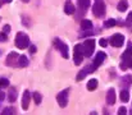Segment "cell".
<instances>
[{
    "mask_svg": "<svg viewBox=\"0 0 132 115\" xmlns=\"http://www.w3.org/2000/svg\"><path fill=\"white\" fill-rule=\"evenodd\" d=\"M56 101H58V104H59L60 108H65L68 105V90H64L60 93H58Z\"/></svg>",
    "mask_w": 132,
    "mask_h": 115,
    "instance_id": "cell-6",
    "label": "cell"
},
{
    "mask_svg": "<svg viewBox=\"0 0 132 115\" xmlns=\"http://www.w3.org/2000/svg\"><path fill=\"white\" fill-rule=\"evenodd\" d=\"M82 47H84V54L85 56L90 58L95 50V40H87L85 41V43H82Z\"/></svg>",
    "mask_w": 132,
    "mask_h": 115,
    "instance_id": "cell-5",
    "label": "cell"
},
{
    "mask_svg": "<svg viewBox=\"0 0 132 115\" xmlns=\"http://www.w3.org/2000/svg\"><path fill=\"white\" fill-rule=\"evenodd\" d=\"M118 114H119V115L127 114V110H126V108H125V106H122V108H119V109H118Z\"/></svg>",
    "mask_w": 132,
    "mask_h": 115,
    "instance_id": "cell-26",
    "label": "cell"
},
{
    "mask_svg": "<svg viewBox=\"0 0 132 115\" xmlns=\"http://www.w3.org/2000/svg\"><path fill=\"white\" fill-rule=\"evenodd\" d=\"M127 8H128V3H127V0H121V1L118 3V5H117V9H118L119 12H126Z\"/></svg>",
    "mask_w": 132,
    "mask_h": 115,
    "instance_id": "cell-17",
    "label": "cell"
},
{
    "mask_svg": "<svg viewBox=\"0 0 132 115\" xmlns=\"http://www.w3.org/2000/svg\"><path fill=\"white\" fill-rule=\"evenodd\" d=\"M4 97H5L4 92H3V91H0V101H3V100H4Z\"/></svg>",
    "mask_w": 132,
    "mask_h": 115,
    "instance_id": "cell-29",
    "label": "cell"
},
{
    "mask_svg": "<svg viewBox=\"0 0 132 115\" xmlns=\"http://www.w3.org/2000/svg\"><path fill=\"white\" fill-rule=\"evenodd\" d=\"M90 6V0H78V8L81 9V12H86Z\"/></svg>",
    "mask_w": 132,
    "mask_h": 115,
    "instance_id": "cell-13",
    "label": "cell"
},
{
    "mask_svg": "<svg viewBox=\"0 0 132 115\" xmlns=\"http://www.w3.org/2000/svg\"><path fill=\"white\" fill-rule=\"evenodd\" d=\"M9 30H10V27H9V26H8V24H6V26H5V27H4V32H5V33H6V32H9Z\"/></svg>",
    "mask_w": 132,
    "mask_h": 115,
    "instance_id": "cell-30",
    "label": "cell"
},
{
    "mask_svg": "<svg viewBox=\"0 0 132 115\" xmlns=\"http://www.w3.org/2000/svg\"><path fill=\"white\" fill-rule=\"evenodd\" d=\"M8 100H9L10 102H14V101L17 100V90H15V88H10V90H9Z\"/></svg>",
    "mask_w": 132,
    "mask_h": 115,
    "instance_id": "cell-16",
    "label": "cell"
},
{
    "mask_svg": "<svg viewBox=\"0 0 132 115\" xmlns=\"http://www.w3.org/2000/svg\"><path fill=\"white\" fill-rule=\"evenodd\" d=\"M14 113H15V110L13 108H8V109L3 110V114H14Z\"/></svg>",
    "mask_w": 132,
    "mask_h": 115,
    "instance_id": "cell-23",
    "label": "cell"
},
{
    "mask_svg": "<svg viewBox=\"0 0 132 115\" xmlns=\"http://www.w3.org/2000/svg\"><path fill=\"white\" fill-rule=\"evenodd\" d=\"M81 28L84 31H87V30H92V22L90 19H84L81 22Z\"/></svg>",
    "mask_w": 132,
    "mask_h": 115,
    "instance_id": "cell-15",
    "label": "cell"
},
{
    "mask_svg": "<svg viewBox=\"0 0 132 115\" xmlns=\"http://www.w3.org/2000/svg\"><path fill=\"white\" fill-rule=\"evenodd\" d=\"M131 21H132V13H130V15H128V18H127V23H128V26H130Z\"/></svg>",
    "mask_w": 132,
    "mask_h": 115,
    "instance_id": "cell-28",
    "label": "cell"
},
{
    "mask_svg": "<svg viewBox=\"0 0 132 115\" xmlns=\"http://www.w3.org/2000/svg\"><path fill=\"white\" fill-rule=\"evenodd\" d=\"M99 45L103 46V47H105V46H108V41H106L105 38H100V40H99Z\"/></svg>",
    "mask_w": 132,
    "mask_h": 115,
    "instance_id": "cell-24",
    "label": "cell"
},
{
    "mask_svg": "<svg viewBox=\"0 0 132 115\" xmlns=\"http://www.w3.org/2000/svg\"><path fill=\"white\" fill-rule=\"evenodd\" d=\"M15 46L19 49V50H23V49H27L30 46V38L26 33L23 32H18L17 36H15V41H14Z\"/></svg>",
    "mask_w": 132,
    "mask_h": 115,
    "instance_id": "cell-1",
    "label": "cell"
},
{
    "mask_svg": "<svg viewBox=\"0 0 132 115\" xmlns=\"http://www.w3.org/2000/svg\"><path fill=\"white\" fill-rule=\"evenodd\" d=\"M34 100H35V102L39 105V104H41V100H43V97H41V95L39 93V92H34Z\"/></svg>",
    "mask_w": 132,
    "mask_h": 115,
    "instance_id": "cell-21",
    "label": "cell"
},
{
    "mask_svg": "<svg viewBox=\"0 0 132 115\" xmlns=\"http://www.w3.org/2000/svg\"><path fill=\"white\" fill-rule=\"evenodd\" d=\"M3 1H4V3H10L12 0H3Z\"/></svg>",
    "mask_w": 132,
    "mask_h": 115,
    "instance_id": "cell-31",
    "label": "cell"
},
{
    "mask_svg": "<svg viewBox=\"0 0 132 115\" xmlns=\"http://www.w3.org/2000/svg\"><path fill=\"white\" fill-rule=\"evenodd\" d=\"M75 10H76L75 4H73L72 1L67 0V1H65V4H64V13H65V14H73V13H75Z\"/></svg>",
    "mask_w": 132,
    "mask_h": 115,
    "instance_id": "cell-12",
    "label": "cell"
},
{
    "mask_svg": "<svg viewBox=\"0 0 132 115\" xmlns=\"http://www.w3.org/2000/svg\"><path fill=\"white\" fill-rule=\"evenodd\" d=\"M18 58H19V55H18L17 52L12 51V52L8 55V58H6V65H9V67H14V65H17Z\"/></svg>",
    "mask_w": 132,
    "mask_h": 115,
    "instance_id": "cell-9",
    "label": "cell"
},
{
    "mask_svg": "<svg viewBox=\"0 0 132 115\" xmlns=\"http://www.w3.org/2000/svg\"><path fill=\"white\" fill-rule=\"evenodd\" d=\"M54 46L60 51V54H62V56L64 58V59H68L69 58V52H68V46L63 42V41H60L59 38H54Z\"/></svg>",
    "mask_w": 132,
    "mask_h": 115,
    "instance_id": "cell-4",
    "label": "cell"
},
{
    "mask_svg": "<svg viewBox=\"0 0 132 115\" xmlns=\"http://www.w3.org/2000/svg\"><path fill=\"white\" fill-rule=\"evenodd\" d=\"M30 101H31V95H30L28 91H24L23 92V96H22V108H23V110H27L28 109Z\"/></svg>",
    "mask_w": 132,
    "mask_h": 115,
    "instance_id": "cell-10",
    "label": "cell"
},
{
    "mask_svg": "<svg viewBox=\"0 0 132 115\" xmlns=\"http://www.w3.org/2000/svg\"><path fill=\"white\" fill-rule=\"evenodd\" d=\"M121 101L122 102H127L128 100H130V93H128V91L127 90H123V91H121Z\"/></svg>",
    "mask_w": 132,
    "mask_h": 115,
    "instance_id": "cell-19",
    "label": "cell"
},
{
    "mask_svg": "<svg viewBox=\"0 0 132 115\" xmlns=\"http://www.w3.org/2000/svg\"><path fill=\"white\" fill-rule=\"evenodd\" d=\"M9 87V81L6 78H0V88H6Z\"/></svg>",
    "mask_w": 132,
    "mask_h": 115,
    "instance_id": "cell-22",
    "label": "cell"
},
{
    "mask_svg": "<svg viewBox=\"0 0 132 115\" xmlns=\"http://www.w3.org/2000/svg\"><path fill=\"white\" fill-rule=\"evenodd\" d=\"M6 38H8V36H6V33H5V32H0V42L6 41Z\"/></svg>",
    "mask_w": 132,
    "mask_h": 115,
    "instance_id": "cell-25",
    "label": "cell"
},
{
    "mask_svg": "<svg viewBox=\"0 0 132 115\" xmlns=\"http://www.w3.org/2000/svg\"><path fill=\"white\" fill-rule=\"evenodd\" d=\"M97 84H99V81H97L96 78L90 79V81L87 82V90H88V91H94V90H96Z\"/></svg>",
    "mask_w": 132,
    "mask_h": 115,
    "instance_id": "cell-14",
    "label": "cell"
},
{
    "mask_svg": "<svg viewBox=\"0 0 132 115\" xmlns=\"http://www.w3.org/2000/svg\"><path fill=\"white\" fill-rule=\"evenodd\" d=\"M104 60H105V54H104L103 51H99V52L95 55V59H94V63H92L94 68L97 69V68L101 65V63H103Z\"/></svg>",
    "mask_w": 132,
    "mask_h": 115,
    "instance_id": "cell-8",
    "label": "cell"
},
{
    "mask_svg": "<svg viewBox=\"0 0 132 115\" xmlns=\"http://www.w3.org/2000/svg\"><path fill=\"white\" fill-rule=\"evenodd\" d=\"M18 65L22 67V68L27 67V65H28V59H27L24 55H19V58H18Z\"/></svg>",
    "mask_w": 132,
    "mask_h": 115,
    "instance_id": "cell-18",
    "label": "cell"
},
{
    "mask_svg": "<svg viewBox=\"0 0 132 115\" xmlns=\"http://www.w3.org/2000/svg\"><path fill=\"white\" fill-rule=\"evenodd\" d=\"M106 102H108L109 105H114V104H116V90H114V88H109V90H108Z\"/></svg>",
    "mask_w": 132,
    "mask_h": 115,
    "instance_id": "cell-11",
    "label": "cell"
},
{
    "mask_svg": "<svg viewBox=\"0 0 132 115\" xmlns=\"http://www.w3.org/2000/svg\"><path fill=\"white\" fill-rule=\"evenodd\" d=\"M36 51H37V49H36V46H34V45H31V46H30V52H31V54H35Z\"/></svg>",
    "mask_w": 132,
    "mask_h": 115,
    "instance_id": "cell-27",
    "label": "cell"
},
{
    "mask_svg": "<svg viewBox=\"0 0 132 115\" xmlns=\"http://www.w3.org/2000/svg\"><path fill=\"white\" fill-rule=\"evenodd\" d=\"M84 56H85V54H84L82 43L76 45L75 49H73V61H75V64L76 65H80L82 63V60H84Z\"/></svg>",
    "mask_w": 132,
    "mask_h": 115,
    "instance_id": "cell-2",
    "label": "cell"
},
{
    "mask_svg": "<svg viewBox=\"0 0 132 115\" xmlns=\"http://www.w3.org/2000/svg\"><path fill=\"white\" fill-rule=\"evenodd\" d=\"M92 13L96 18H101L104 14H105V4L99 0V1H95L94 6H92Z\"/></svg>",
    "mask_w": 132,
    "mask_h": 115,
    "instance_id": "cell-3",
    "label": "cell"
},
{
    "mask_svg": "<svg viewBox=\"0 0 132 115\" xmlns=\"http://www.w3.org/2000/svg\"><path fill=\"white\" fill-rule=\"evenodd\" d=\"M109 42H110V45H113L114 47H121V46L123 45V42H125V36H123L122 33H116V35H113V36L110 37Z\"/></svg>",
    "mask_w": 132,
    "mask_h": 115,
    "instance_id": "cell-7",
    "label": "cell"
},
{
    "mask_svg": "<svg viewBox=\"0 0 132 115\" xmlns=\"http://www.w3.org/2000/svg\"><path fill=\"white\" fill-rule=\"evenodd\" d=\"M116 24H117V21H116V19H108V21L104 22V27H105V28H112V27H114Z\"/></svg>",
    "mask_w": 132,
    "mask_h": 115,
    "instance_id": "cell-20",
    "label": "cell"
},
{
    "mask_svg": "<svg viewBox=\"0 0 132 115\" xmlns=\"http://www.w3.org/2000/svg\"><path fill=\"white\" fill-rule=\"evenodd\" d=\"M95 1H99V0H95Z\"/></svg>",
    "mask_w": 132,
    "mask_h": 115,
    "instance_id": "cell-33",
    "label": "cell"
},
{
    "mask_svg": "<svg viewBox=\"0 0 132 115\" xmlns=\"http://www.w3.org/2000/svg\"><path fill=\"white\" fill-rule=\"evenodd\" d=\"M23 1H24V3H28V1H30V0H23Z\"/></svg>",
    "mask_w": 132,
    "mask_h": 115,
    "instance_id": "cell-32",
    "label": "cell"
}]
</instances>
